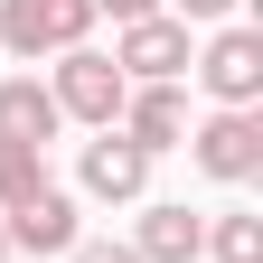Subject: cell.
I'll use <instances>...</instances> for the list:
<instances>
[{
    "mask_svg": "<svg viewBox=\"0 0 263 263\" xmlns=\"http://www.w3.org/2000/svg\"><path fill=\"white\" fill-rule=\"evenodd\" d=\"M188 151H197V170H207V179L245 188V179L263 170V122H254V113H216V122L188 132Z\"/></svg>",
    "mask_w": 263,
    "mask_h": 263,
    "instance_id": "cell-4",
    "label": "cell"
},
{
    "mask_svg": "<svg viewBox=\"0 0 263 263\" xmlns=\"http://www.w3.org/2000/svg\"><path fill=\"white\" fill-rule=\"evenodd\" d=\"M113 66H122V85L132 76L141 85H179L188 76V19H132L122 47H113Z\"/></svg>",
    "mask_w": 263,
    "mask_h": 263,
    "instance_id": "cell-5",
    "label": "cell"
},
{
    "mask_svg": "<svg viewBox=\"0 0 263 263\" xmlns=\"http://www.w3.org/2000/svg\"><path fill=\"white\" fill-rule=\"evenodd\" d=\"M0 235H10L19 254H66V245H85V235H76V197H66V188L19 197V207L0 216Z\"/></svg>",
    "mask_w": 263,
    "mask_h": 263,
    "instance_id": "cell-6",
    "label": "cell"
},
{
    "mask_svg": "<svg viewBox=\"0 0 263 263\" xmlns=\"http://www.w3.org/2000/svg\"><path fill=\"white\" fill-rule=\"evenodd\" d=\"M57 94L38 85V76H10V85H0V141H19V151H47L57 141Z\"/></svg>",
    "mask_w": 263,
    "mask_h": 263,
    "instance_id": "cell-9",
    "label": "cell"
},
{
    "mask_svg": "<svg viewBox=\"0 0 263 263\" xmlns=\"http://www.w3.org/2000/svg\"><path fill=\"white\" fill-rule=\"evenodd\" d=\"M66 263H141L132 245H66Z\"/></svg>",
    "mask_w": 263,
    "mask_h": 263,
    "instance_id": "cell-13",
    "label": "cell"
},
{
    "mask_svg": "<svg viewBox=\"0 0 263 263\" xmlns=\"http://www.w3.org/2000/svg\"><path fill=\"white\" fill-rule=\"evenodd\" d=\"M38 188H47V160L19 151V141H0V216H10L19 197H38Z\"/></svg>",
    "mask_w": 263,
    "mask_h": 263,
    "instance_id": "cell-11",
    "label": "cell"
},
{
    "mask_svg": "<svg viewBox=\"0 0 263 263\" xmlns=\"http://www.w3.org/2000/svg\"><path fill=\"white\" fill-rule=\"evenodd\" d=\"M179 10H188V19H226L235 0H179Z\"/></svg>",
    "mask_w": 263,
    "mask_h": 263,
    "instance_id": "cell-15",
    "label": "cell"
},
{
    "mask_svg": "<svg viewBox=\"0 0 263 263\" xmlns=\"http://www.w3.org/2000/svg\"><path fill=\"white\" fill-rule=\"evenodd\" d=\"M94 10H113V19L132 28V19H160V0H94Z\"/></svg>",
    "mask_w": 263,
    "mask_h": 263,
    "instance_id": "cell-14",
    "label": "cell"
},
{
    "mask_svg": "<svg viewBox=\"0 0 263 263\" xmlns=\"http://www.w3.org/2000/svg\"><path fill=\"white\" fill-rule=\"evenodd\" d=\"M85 28H94V0H0V47H19V57H66V47H85Z\"/></svg>",
    "mask_w": 263,
    "mask_h": 263,
    "instance_id": "cell-2",
    "label": "cell"
},
{
    "mask_svg": "<svg viewBox=\"0 0 263 263\" xmlns=\"http://www.w3.org/2000/svg\"><path fill=\"white\" fill-rule=\"evenodd\" d=\"M47 94H57V113H76V122H94V132H113L132 85H122V66H113V57H94V47H66Z\"/></svg>",
    "mask_w": 263,
    "mask_h": 263,
    "instance_id": "cell-1",
    "label": "cell"
},
{
    "mask_svg": "<svg viewBox=\"0 0 263 263\" xmlns=\"http://www.w3.org/2000/svg\"><path fill=\"white\" fill-rule=\"evenodd\" d=\"M0 263H10V235H0Z\"/></svg>",
    "mask_w": 263,
    "mask_h": 263,
    "instance_id": "cell-16",
    "label": "cell"
},
{
    "mask_svg": "<svg viewBox=\"0 0 263 263\" xmlns=\"http://www.w3.org/2000/svg\"><path fill=\"white\" fill-rule=\"evenodd\" d=\"M113 132H122L132 151H170L179 132H188V104H179V85H132V94H122V122H113Z\"/></svg>",
    "mask_w": 263,
    "mask_h": 263,
    "instance_id": "cell-7",
    "label": "cell"
},
{
    "mask_svg": "<svg viewBox=\"0 0 263 263\" xmlns=\"http://www.w3.org/2000/svg\"><path fill=\"white\" fill-rule=\"evenodd\" d=\"M207 254L216 263H263V216H216L207 226Z\"/></svg>",
    "mask_w": 263,
    "mask_h": 263,
    "instance_id": "cell-12",
    "label": "cell"
},
{
    "mask_svg": "<svg viewBox=\"0 0 263 263\" xmlns=\"http://www.w3.org/2000/svg\"><path fill=\"white\" fill-rule=\"evenodd\" d=\"M188 66H197V85L226 113H254V94H263V28H216L207 57H188Z\"/></svg>",
    "mask_w": 263,
    "mask_h": 263,
    "instance_id": "cell-3",
    "label": "cell"
},
{
    "mask_svg": "<svg viewBox=\"0 0 263 263\" xmlns=\"http://www.w3.org/2000/svg\"><path fill=\"white\" fill-rule=\"evenodd\" d=\"M132 254H141V263H197V254H207V216H188L179 197H160V207H141Z\"/></svg>",
    "mask_w": 263,
    "mask_h": 263,
    "instance_id": "cell-8",
    "label": "cell"
},
{
    "mask_svg": "<svg viewBox=\"0 0 263 263\" xmlns=\"http://www.w3.org/2000/svg\"><path fill=\"white\" fill-rule=\"evenodd\" d=\"M151 188V151H132L122 132L85 141V197H141Z\"/></svg>",
    "mask_w": 263,
    "mask_h": 263,
    "instance_id": "cell-10",
    "label": "cell"
}]
</instances>
